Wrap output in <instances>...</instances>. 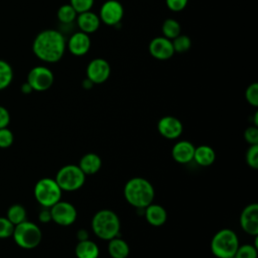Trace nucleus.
Masks as SVG:
<instances>
[{
	"mask_svg": "<svg viewBox=\"0 0 258 258\" xmlns=\"http://www.w3.org/2000/svg\"><path fill=\"white\" fill-rule=\"evenodd\" d=\"M67 49V40L63 34L55 29L40 31L32 42L34 55L43 62L53 63L61 59Z\"/></svg>",
	"mask_w": 258,
	"mask_h": 258,
	"instance_id": "obj_1",
	"label": "nucleus"
},
{
	"mask_svg": "<svg viewBox=\"0 0 258 258\" xmlns=\"http://www.w3.org/2000/svg\"><path fill=\"white\" fill-rule=\"evenodd\" d=\"M153 185L143 177H133L124 186L125 200L133 207L144 210L153 203Z\"/></svg>",
	"mask_w": 258,
	"mask_h": 258,
	"instance_id": "obj_2",
	"label": "nucleus"
},
{
	"mask_svg": "<svg viewBox=\"0 0 258 258\" xmlns=\"http://www.w3.org/2000/svg\"><path fill=\"white\" fill-rule=\"evenodd\" d=\"M92 230L102 240H111L118 237L120 231V220L115 212L101 210L92 219Z\"/></svg>",
	"mask_w": 258,
	"mask_h": 258,
	"instance_id": "obj_3",
	"label": "nucleus"
},
{
	"mask_svg": "<svg viewBox=\"0 0 258 258\" xmlns=\"http://www.w3.org/2000/svg\"><path fill=\"white\" fill-rule=\"evenodd\" d=\"M239 247L237 234L231 229H222L211 241V251L217 258L234 257Z\"/></svg>",
	"mask_w": 258,
	"mask_h": 258,
	"instance_id": "obj_4",
	"label": "nucleus"
},
{
	"mask_svg": "<svg viewBox=\"0 0 258 258\" xmlns=\"http://www.w3.org/2000/svg\"><path fill=\"white\" fill-rule=\"evenodd\" d=\"M12 237L20 248L30 250L39 245L42 234L37 225L28 221H24L14 226Z\"/></svg>",
	"mask_w": 258,
	"mask_h": 258,
	"instance_id": "obj_5",
	"label": "nucleus"
},
{
	"mask_svg": "<svg viewBox=\"0 0 258 258\" xmlns=\"http://www.w3.org/2000/svg\"><path fill=\"white\" fill-rule=\"evenodd\" d=\"M34 198L43 208H50L60 201L62 190L56 183L55 179L43 177L39 179L34 186Z\"/></svg>",
	"mask_w": 258,
	"mask_h": 258,
	"instance_id": "obj_6",
	"label": "nucleus"
},
{
	"mask_svg": "<svg viewBox=\"0 0 258 258\" xmlns=\"http://www.w3.org/2000/svg\"><path fill=\"white\" fill-rule=\"evenodd\" d=\"M54 179L61 190L74 191L83 186L86 180V174L79 165L68 164L57 171Z\"/></svg>",
	"mask_w": 258,
	"mask_h": 258,
	"instance_id": "obj_7",
	"label": "nucleus"
},
{
	"mask_svg": "<svg viewBox=\"0 0 258 258\" xmlns=\"http://www.w3.org/2000/svg\"><path fill=\"white\" fill-rule=\"evenodd\" d=\"M54 81V76L50 69L44 66L32 68L27 75V83L33 91L44 92L48 90Z\"/></svg>",
	"mask_w": 258,
	"mask_h": 258,
	"instance_id": "obj_8",
	"label": "nucleus"
},
{
	"mask_svg": "<svg viewBox=\"0 0 258 258\" xmlns=\"http://www.w3.org/2000/svg\"><path fill=\"white\" fill-rule=\"evenodd\" d=\"M51 221L59 226H70L77 219V210L71 203L58 201L49 208Z\"/></svg>",
	"mask_w": 258,
	"mask_h": 258,
	"instance_id": "obj_9",
	"label": "nucleus"
},
{
	"mask_svg": "<svg viewBox=\"0 0 258 258\" xmlns=\"http://www.w3.org/2000/svg\"><path fill=\"white\" fill-rule=\"evenodd\" d=\"M98 15L101 22L108 26H115L120 24L124 16V8L118 0H107L102 4Z\"/></svg>",
	"mask_w": 258,
	"mask_h": 258,
	"instance_id": "obj_10",
	"label": "nucleus"
},
{
	"mask_svg": "<svg viewBox=\"0 0 258 258\" xmlns=\"http://www.w3.org/2000/svg\"><path fill=\"white\" fill-rule=\"evenodd\" d=\"M111 74L110 63L102 57L92 59L86 69V78L91 80L95 85L105 83Z\"/></svg>",
	"mask_w": 258,
	"mask_h": 258,
	"instance_id": "obj_11",
	"label": "nucleus"
},
{
	"mask_svg": "<svg viewBox=\"0 0 258 258\" xmlns=\"http://www.w3.org/2000/svg\"><path fill=\"white\" fill-rule=\"evenodd\" d=\"M148 50L150 55L158 60L169 59L175 53L172 41L164 36L152 38L148 44Z\"/></svg>",
	"mask_w": 258,
	"mask_h": 258,
	"instance_id": "obj_12",
	"label": "nucleus"
},
{
	"mask_svg": "<svg viewBox=\"0 0 258 258\" xmlns=\"http://www.w3.org/2000/svg\"><path fill=\"white\" fill-rule=\"evenodd\" d=\"M240 225L243 231L251 236L258 235V204L246 206L240 216Z\"/></svg>",
	"mask_w": 258,
	"mask_h": 258,
	"instance_id": "obj_13",
	"label": "nucleus"
},
{
	"mask_svg": "<svg viewBox=\"0 0 258 258\" xmlns=\"http://www.w3.org/2000/svg\"><path fill=\"white\" fill-rule=\"evenodd\" d=\"M67 48L73 55H85L91 48L90 35L82 31L73 33L67 40Z\"/></svg>",
	"mask_w": 258,
	"mask_h": 258,
	"instance_id": "obj_14",
	"label": "nucleus"
},
{
	"mask_svg": "<svg viewBox=\"0 0 258 258\" xmlns=\"http://www.w3.org/2000/svg\"><path fill=\"white\" fill-rule=\"evenodd\" d=\"M181 122L173 116H164L157 123V130L161 136L167 139H175L182 132Z\"/></svg>",
	"mask_w": 258,
	"mask_h": 258,
	"instance_id": "obj_15",
	"label": "nucleus"
},
{
	"mask_svg": "<svg viewBox=\"0 0 258 258\" xmlns=\"http://www.w3.org/2000/svg\"><path fill=\"white\" fill-rule=\"evenodd\" d=\"M76 21L80 31L85 32L89 35L91 33L96 32L101 25V20L99 15L91 10L79 13L76 18Z\"/></svg>",
	"mask_w": 258,
	"mask_h": 258,
	"instance_id": "obj_16",
	"label": "nucleus"
},
{
	"mask_svg": "<svg viewBox=\"0 0 258 258\" xmlns=\"http://www.w3.org/2000/svg\"><path fill=\"white\" fill-rule=\"evenodd\" d=\"M195 148V145L189 141H178L172 147V158L178 163H188L194 159Z\"/></svg>",
	"mask_w": 258,
	"mask_h": 258,
	"instance_id": "obj_17",
	"label": "nucleus"
},
{
	"mask_svg": "<svg viewBox=\"0 0 258 258\" xmlns=\"http://www.w3.org/2000/svg\"><path fill=\"white\" fill-rule=\"evenodd\" d=\"M144 216L146 221L154 227H159L162 226L167 219V214L165 209L156 204H150L144 209Z\"/></svg>",
	"mask_w": 258,
	"mask_h": 258,
	"instance_id": "obj_18",
	"label": "nucleus"
},
{
	"mask_svg": "<svg viewBox=\"0 0 258 258\" xmlns=\"http://www.w3.org/2000/svg\"><path fill=\"white\" fill-rule=\"evenodd\" d=\"M102 166V160L100 156L96 153L85 154L79 163V167L86 175H93L97 173Z\"/></svg>",
	"mask_w": 258,
	"mask_h": 258,
	"instance_id": "obj_19",
	"label": "nucleus"
},
{
	"mask_svg": "<svg viewBox=\"0 0 258 258\" xmlns=\"http://www.w3.org/2000/svg\"><path fill=\"white\" fill-rule=\"evenodd\" d=\"M75 253L77 258H98L100 250L94 241L86 239L79 241L76 246Z\"/></svg>",
	"mask_w": 258,
	"mask_h": 258,
	"instance_id": "obj_20",
	"label": "nucleus"
},
{
	"mask_svg": "<svg viewBox=\"0 0 258 258\" xmlns=\"http://www.w3.org/2000/svg\"><path fill=\"white\" fill-rule=\"evenodd\" d=\"M216 159V153L211 146L201 145L195 148L194 159L201 166H210Z\"/></svg>",
	"mask_w": 258,
	"mask_h": 258,
	"instance_id": "obj_21",
	"label": "nucleus"
},
{
	"mask_svg": "<svg viewBox=\"0 0 258 258\" xmlns=\"http://www.w3.org/2000/svg\"><path fill=\"white\" fill-rule=\"evenodd\" d=\"M129 251V246L123 239L115 237L109 240L108 252L112 258H127Z\"/></svg>",
	"mask_w": 258,
	"mask_h": 258,
	"instance_id": "obj_22",
	"label": "nucleus"
},
{
	"mask_svg": "<svg viewBox=\"0 0 258 258\" xmlns=\"http://www.w3.org/2000/svg\"><path fill=\"white\" fill-rule=\"evenodd\" d=\"M161 31L163 34L162 36L172 40L173 38H175L177 35L180 34L181 27L177 20H175L173 18H167L162 23Z\"/></svg>",
	"mask_w": 258,
	"mask_h": 258,
	"instance_id": "obj_23",
	"label": "nucleus"
},
{
	"mask_svg": "<svg viewBox=\"0 0 258 258\" xmlns=\"http://www.w3.org/2000/svg\"><path fill=\"white\" fill-rule=\"evenodd\" d=\"M14 226L26 221V210L20 204H14L9 207L6 217Z\"/></svg>",
	"mask_w": 258,
	"mask_h": 258,
	"instance_id": "obj_24",
	"label": "nucleus"
},
{
	"mask_svg": "<svg viewBox=\"0 0 258 258\" xmlns=\"http://www.w3.org/2000/svg\"><path fill=\"white\" fill-rule=\"evenodd\" d=\"M56 16L60 23L71 24L76 20V18L78 16V12L69 3V4H63L58 8V10L56 12Z\"/></svg>",
	"mask_w": 258,
	"mask_h": 258,
	"instance_id": "obj_25",
	"label": "nucleus"
},
{
	"mask_svg": "<svg viewBox=\"0 0 258 258\" xmlns=\"http://www.w3.org/2000/svg\"><path fill=\"white\" fill-rule=\"evenodd\" d=\"M13 80V69L5 60L0 59V91L6 89Z\"/></svg>",
	"mask_w": 258,
	"mask_h": 258,
	"instance_id": "obj_26",
	"label": "nucleus"
},
{
	"mask_svg": "<svg viewBox=\"0 0 258 258\" xmlns=\"http://www.w3.org/2000/svg\"><path fill=\"white\" fill-rule=\"evenodd\" d=\"M171 41H172L174 52L183 53L189 50V48L191 47V39L187 35H184L181 33L177 35L175 38H173Z\"/></svg>",
	"mask_w": 258,
	"mask_h": 258,
	"instance_id": "obj_27",
	"label": "nucleus"
},
{
	"mask_svg": "<svg viewBox=\"0 0 258 258\" xmlns=\"http://www.w3.org/2000/svg\"><path fill=\"white\" fill-rule=\"evenodd\" d=\"M234 257L235 258H257V246L250 245V244H244L242 246L239 245Z\"/></svg>",
	"mask_w": 258,
	"mask_h": 258,
	"instance_id": "obj_28",
	"label": "nucleus"
},
{
	"mask_svg": "<svg viewBox=\"0 0 258 258\" xmlns=\"http://www.w3.org/2000/svg\"><path fill=\"white\" fill-rule=\"evenodd\" d=\"M246 101L253 107L258 106V84L252 83L245 91Z\"/></svg>",
	"mask_w": 258,
	"mask_h": 258,
	"instance_id": "obj_29",
	"label": "nucleus"
},
{
	"mask_svg": "<svg viewBox=\"0 0 258 258\" xmlns=\"http://www.w3.org/2000/svg\"><path fill=\"white\" fill-rule=\"evenodd\" d=\"M14 225L4 217H0V239H6L12 236Z\"/></svg>",
	"mask_w": 258,
	"mask_h": 258,
	"instance_id": "obj_30",
	"label": "nucleus"
},
{
	"mask_svg": "<svg viewBox=\"0 0 258 258\" xmlns=\"http://www.w3.org/2000/svg\"><path fill=\"white\" fill-rule=\"evenodd\" d=\"M246 162L250 167L258 168V145H250L246 152Z\"/></svg>",
	"mask_w": 258,
	"mask_h": 258,
	"instance_id": "obj_31",
	"label": "nucleus"
},
{
	"mask_svg": "<svg viewBox=\"0 0 258 258\" xmlns=\"http://www.w3.org/2000/svg\"><path fill=\"white\" fill-rule=\"evenodd\" d=\"M95 0H70V4L79 13L92 9Z\"/></svg>",
	"mask_w": 258,
	"mask_h": 258,
	"instance_id": "obj_32",
	"label": "nucleus"
},
{
	"mask_svg": "<svg viewBox=\"0 0 258 258\" xmlns=\"http://www.w3.org/2000/svg\"><path fill=\"white\" fill-rule=\"evenodd\" d=\"M14 136L11 130L7 127L0 129V148H7L12 145Z\"/></svg>",
	"mask_w": 258,
	"mask_h": 258,
	"instance_id": "obj_33",
	"label": "nucleus"
},
{
	"mask_svg": "<svg viewBox=\"0 0 258 258\" xmlns=\"http://www.w3.org/2000/svg\"><path fill=\"white\" fill-rule=\"evenodd\" d=\"M244 138L250 145H258V128L257 126H250L244 132Z\"/></svg>",
	"mask_w": 258,
	"mask_h": 258,
	"instance_id": "obj_34",
	"label": "nucleus"
},
{
	"mask_svg": "<svg viewBox=\"0 0 258 258\" xmlns=\"http://www.w3.org/2000/svg\"><path fill=\"white\" fill-rule=\"evenodd\" d=\"M188 0H165L166 7L173 12H179L182 11L186 5Z\"/></svg>",
	"mask_w": 258,
	"mask_h": 258,
	"instance_id": "obj_35",
	"label": "nucleus"
},
{
	"mask_svg": "<svg viewBox=\"0 0 258 258\" xmlns=\"http://www.w3.org/2000/svg\"><path fill=\"white\" fill-rule=\"evenodd\" d=\"M9 122H10V115L8 110L3 106H0V129L7 127Z\"/></svg>",
	"mask_w": 258,
	"mask_h": 258,
	"instance_id": "obj_36",
	"label": "nucleus"
},
{
	"mask_svg": "<svg viewBox=\"0 0 258 258\" xmlns=\"http://www.w3.org/2000/svg\"><path fill=\"white\" fill-rule=\"evenodd\" d=\"M38 219L41 223H48L51 221V216H50V211L49 208H44L38 215Z\"/></svg>",
	"mask_w": 258,
	"mask_h": 258,
	"instance_id": "obj_37",
	"label": "nucleus"
},
{
	"mask_svg": "<svg viewBox=\"0 0 258 258\" xmlns=\"http://www.w3.org/2000/svg\"><path fill=\"white\" fill-rule=\"evenodd\" d=\"M77 237H78L79 241L86 240V239H89V233L87 232V230L82 229V230H80V231L77 233Z\"/></svg>",
	"mask_w": 258,
	"mask_h": 258,
	"instance_id": "obj_38",
	"label": "nucleus"
},
{
	"mask_svg": "<svg viewBox=\"0 0 258 258\" xmlns=\"http://www.w3.org/2000/svg\"><path fill=\"white\" fill-rule=\"evenodd\" d=\"M82 86H83V88H84L85 90H91V89L95 86V84H94L91 80H89L88 78H86V79L83 81Z\"/></svg>",
	"mask_w": 258,
	"mask_h": 258,
	"instance_id": "obj_39",
	"label": "nucleus"
},
{
	"mask_svg": "<svg viewBox=\"0 0 258 258\" xmlns=\"http://www.w3.org/2000/svg\"><path fill=\"white\" fill-rule=\"evenodd\" d=\"M32 91H33L32 88L30 87V85H29L27 82L24 83V84L21 86V92H22L23 94H30Z\"/></svg>",
	"mask_w": 258,
	"mask_h": 258,
	"instance_id": "obj_40",
	"label": "nucleus"
},
{
	"mask_svg": "<svg viewBox=\"0 0 258 258\" xmlns=\"http://www.w3.org/2000/svg\"><path fill=\"white\" fill-rule=\"evenodd\" d=\"M231 258H235V257H231Z\"/></svg>",
	"mask_w": 258,
	"mask_h": 258,
	"instance_id": "obj_41",
	"label": "nucleus"
}]
</instances>
